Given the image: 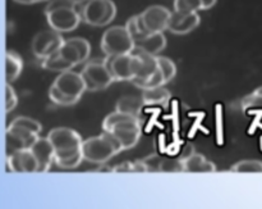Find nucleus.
<instances>
[{"label":"nucleus","instance_id":"f257e3e1","mask_svg":"<svg viewBox=\"0 0 262 209\" xmlns=\"http://www.w3.org/2000/svg\"><path fill=\"white\" fill-rule=\"evenodd\" d=\"M122 150L124 149L120 141L109 131H104L101 135L90 138L82 143L83 159L91 163H106L110 158L117 156Z\"/></svg>","mask_w":262,"mask_h":209},{"label":"nucleus","instance_id":"f03ea898","mask_svg":"<svg viewBox=\"0 0 262 209\" xmlns=\"http://www.w3.org/2000/svg\"><path fill=\"white\" fill-rule=\"evenodd\" d=\"M48 139L55 149V161L72 158L73 156L82 151L81 135L77 131L67 127L54 128L49 132Z\"/></svg>","mask_w":262,"mask_h":209},{"label":"nucleus","instance_id":"7ed1b4c3","mask_svg":"<svg viewBox=\"0 0 262 209\" xmlns=\"http://www.w3.org/2000/svg\"><path fill=\"white\" fill-rule=\"evenodd\" d=\"M101 49L106 55L129 54L135 50V40L125 26H114L102 35Z\"/></svg>","mask_w":262,"mask_h":209},{"label":"nucleus","instance_id":"20e7f679","mask_svg":"<svg viewBox=\"0 0 262 209\" xmlns=\"http://www.w3.org/2000/svg\"><path fill=\"white\" fill-rule=\"evenodd\" d=\"M104 63L115 81H132L140 71L141 58L137 53L106 55Z\"/></svg>","mask_w":262,"mask_h":209},{"label":"nucleus","instance_id":"39448f33","mask_svg":"<svg viewBox=\"0 0 262 209\" xmlns=\"http://www.w3.org/2000/svg\"><path fill=\"white\" fill-rule=\"evenodd\" d=\"M117 14V7L112 0H86L82 13V21L87 25L104 27L107 26Z\"/></svg>","mask_w":262,"mask_h":209},{"label":"nucleus","instance_id":"423d86ee","mask_svg":"<svg viewBox=\"0 0 262 209\" xmlns=\"http://www.w3.org/2000/svg\"><path fill=\"white\" fill-rule=\"evenodd\" d=\"M82 76H83L86 90H89V91L104 90L113 81H115L107 67L105 66L104 61L89 62L82 69Z\"/></svg>","mask_w":262,"mask_h":209},{"label":"nucleus","instance_id":"0eeeda50","mask_svg":"<svg viewBox=\"0 0 262 209\" xmlns=\"http://www.w3.org/2000/svg\"><path fill=\"white\" fill-rule=\"evenodd\" d=\"M64 41L66 40L60 35V32L53 30V28L51 30L41 31V32H38L33 37L32 51L36 58L42 61V59L58 53L59 49L63 46Z\"/></svg>","mask_w":262,"mask_h":209},{"label":"nucleus","instance_id":"6e6552de","mask_svg":"<svg viewBox=\"0 0 262 209\" xmlns=\"http://www.w3.org/2000/svg\"><path fill=\"white\" fill-rule=\"evenodd\" d=\"M118 140L122 144L123 149H130L138 143L141 136V123L138 117L127 118L124 121H120L117 125L113 126L109 130Z\"/></svg>","mask_w":262,"mask_h":209},{"label":"nucleus","instance_id":"1a4fd4ad","mask_svg":"<svg viewBox=\"0 0 262 209\" xmlns=\"http://www.w3.org/2000/svg\"><path fill=\"white\" fill-rule=\"evenodd\" d=\"M49 26L58 32H69L78 27L81 17L74 8H60L45 13Z\"/></svg>","mask_w":262,"mask_h":209},{"label":"nucleus","instance_id":"9d476101","mask_svg":"<svg viewBox=\"0 0 262 209\" xmlns=\"http://www.w3.org/2000/svg\"><path fill=\"white\" fill-rule=\"evenodd\" d=\"M90 51H91V46L86 39L72 37L64 41L58 54L76 67L77 64L82 63L89 58Z\"/></svg>","mask_w":262,"mask_h":209},{"label":"nucleus","instance_id":"9b49d317","mask_svg":"<svg viewBox=\"0 0 262 209\" xmlns=\"http://www.w3.org/2000/svg\"><path fill=\"white\" fill-rule=\"evenodd\" d=\"M171 12L161 5H152L141 13L146 30L150 33L164 32L168 30L169 20H170Z\"/></svg>","mask_w":262,"mask_h":209},{"label":"nucleus","instance_id":"f8f14e48","mask_svg":"<svg viewBox=\"0 0 262 209\" xmlns=\"http://www.w3.org/2000/svg\"><path fill=\"white\" fill-rule=\"evenodd\" d=\"M63 94L68 95V97L76 98V99H81L83 92L86 91V85H84V80L82 73H77L74 71H66L61 72L54 84Z\"/></svg>","mask_w":262,"mask_h":209},{"label":"nucleus","instance_id":"ddd939ff","mask_svg":"<svg viewBox=\"0 0 262 209\" xmlns=\"http://www.w3.org/2000/svg\"><path fill=\"white\" fill-rule=\"evenodd\" d=\"M7 169L15 174L38 172V163L31 149L15 151L7 156Z\"/></svg>","mask_w":262,"mask_h":209},{"label":"nucleus","instance_id":"4468645a","mask_svg":"<svg viewBox=\"0 0 262 209\" xmlns=\"http://www.w3.org/2000/svg\"><path fill=\"white\" fill-rule=\"evenodd\" d=\"M200 15L197 12L193 13H181L174 10L169 20L168 30L177 35H184L193 31L200 25Z\"/></svg>","mask_w":262,"mask_h":209},{"label":"nucleus","instance_id":"2eb2a0df","mask_svg":"<svg viewBox=\"0 0 262 209\" xmlns=\"http://www.w3.org/2000/svg\"><path fill=\"white\" fill-rule=\"evenodd\" d=\"M31 151L38 163V172H48L55 161V149L48 138H38L32 145Z\"/></svg>","mask_w":262,"mask_h":209},{"label":"nucleus","instance_id":"dca6fc26","mask_svg":"<svg viewBox=\"0 0 262 209\" xmlns=\"http://www.w3.org/2000/svg\"><path fill=\"white\" fill-rule=\"evenodd\" d=\"M166 46V37L163 32L148 33L145 37L135 43V50L145 51L147 54L158 55Z\"/></svg>","mask_w":262,"mask_h":209},{"label":"nucleus","instance_id":"f3484780","mask_svg":"<svg viewBox=\"0 0 262 209\" xmlns=\"http://www.w3.org/2000/svg\"><path fill=\"white\" fill-rule=\"evenodd\" d=\"M186 172H215L216 166L201 154L193 153L183 161Z\"/></svg>","mask_w":262,"mask_h":209},{"label":"nucleus","instance_id":"a211bd4d","mask_svg":"<svg viewBox=\"0 0 262 209\" xmlns=\"http://www.w3.org/2000/svg\"><path fill=\"white\" fill-rule=\"evenodd\" d=\"M142 100L145 105H163L164 108H168L170 92L163 86L143 90Z\"/></svg>","mask_w":262,"mask_h":209},{"label":"nucleus","instance_id":"6ab92c4d","mask_svg":"<svg viewBox=\"0 0 262 209\" xmlns=\"http://www.w3.org/2000/svg\"><path fill=\"white\" fill-rule=\"evenodd\" d=\"M143 105L145 104H143L142 98L127 95V97H123L118 100L115 110H118L120 113H125V115L138 117L141 115V112H142Z\"/></svg>","mask_w":262,"mask_h":209},{"label":"nucleus","instance_id":"aec40b11","mask_svg":"<svg viewBox=\"0 0 262 209\" xmlns=\"http://www.w3.org/2000/svg\"><path fill=\"white\" fill-rule=\"evenodd\" d=\"M137 54L141 58V67L140 71H138V74L135 79H148V77L154 76L160 69L159 68L158 56L140 50H137Z\"/></svg>","mask_w":262,"mask_h":209},{"label":"nucleus","instance_id":"412c9836","mask_svg":"<svg viewBox=\"0 0 262 209\" xmlns=\"http://www.w3.org/2000/svg\"><path fill=\"white\" fill-rule=\"evenodd\" d=\"M23 68L22 58L14 51H7L5 55V80L7 82H12L17 80Z\"/></svg>","mask_w":262,"mask_h":209},{"label":"nucleus","instance_id":"4be33fe9","mask_svg":"<svg viewBox=\"0 0 262 209\" xmlns=\"http://www.w3.org/2000/svg\"><path fill=\"white\" fill-rule=\"evenodd\" d=\"M41 67H42L43 69H48V71L60 72V73L61 72L71 71V69L74 68L73 64L69 63V62L66 61L64 58H61L58 53L42 59V62H41Z\"/></svg>","mask_w":262,"mask_h":209},{"label":"nucleus","instance_id":"5701e85b","mask_svg":"<svg viewBox=\"0 0 262 209\" xmlns=\"http://www.w3.org/2000/svg\"><path fill=\"white\" fill-rule=\"evenodd\" d=\"M125 27H127L128 32L130 33V36L133 37L135 43L150 33L146 30V26L145 23H143L141 14L133 15L132 18H129V20L127 21V23H125Z\"/></svg>","mask_w":262,"mask_h":209},{"label":"nucleus","instance_id":"b1692460","mask_svg":"<svg viewBox=\"0 0 262 209\" xmlns=\"http://www.w3.org/2000/svg\"><path fill=\"white\" fill-rule=\"evenodd\" d=\"M132 84L135 86H137L138 89H142V90H147V89H154V87H159V86H163L165 85L164 82V76H163V72L159 69L154 76L148 77V79H133L132 80Z\"/></svg>","mask_w":262,"mask_h":209},{"label":"nucleus","instance_id":"393cba45","mask_svg":"<svg viewBox=\"0 0 262 209\" xmlns=\"http://www.w3.org/2000/svg\"><path fill=\"white\" fill-rule=\"evenodd\" d=\"M49 98H50V100L53 103H55L58 105H63V107L73 105L78 102V99H76V98H72L63 94L55 85H51V87L49 89Z\"/></svg>","mask_w":262,"mask_h":209},{"label":"nucleus","instance_id":"a878e982","mask_svg":"<svg viewBox=\"0 0 262 209\" xmlns=\"http://www.w3.org/2000/svg\"><path fill=\"white\" fill-rule=\"evenodd\" d=\"M158 62H159V68L160 71L163 72L164 76V82L168 84L170 80H173L176 77L177 73V67L174 64V62L171 59L166 58V56H158Z\"/></svg>","mask_w":262,"mask_h":209},{"label":"nucleus","instance_id":"bb28decb","mask_svg":"<svg viewBox=\"0 0 262 209\" xmlns=\"http://www.w3.org/2000/svg\"><path fill=\"white\" fill-rule=\"evenodd\" d=\"M201 9V0H174V10L176 12L193 13Z\"/></svg>","mask_w":262,"mask_h":209},{"label":"nucleus","instance_id":"cd10ccee","mask_svg":"<svg viewBox=\"0 0 262 209\" xmlns=\"http://www.w3.org/2000/svg\"><path fill=\"white\" fill-rule=\"evenodd\" d=\"M234 172H250V174H262L261 161H242L232 167Z\"/></svg>","mask_w":262,"mask_h":209},{"label":"nucleus","instance_id":"c85d7f7f","mask_svg":"<svg viewBox=\"0 0 262 209\" xmlns=\"http://www.w3.org/2000/svg\"><path fill=\"white\" fill-rule=\"evenodd\" d=\"M12 123L13 125L20 126V127H25L27 128V130L33 131V132L36 134H40L41 130H42V126H41L37 121L32 120V118L30 117H23V116L22 117L14 118V120L12 121Z\"/></svg>","mask_w":262,"mask_h":209},{"label":"nucleus","instance_id":"c756f323","mask_svg":"<svg viewBox=\"0 0 262 209\" xmlns=\"http://www.w3.org/2000/svg\"><path fill=\"white\" fill-rule=\"evenodd\" d=\"M160 172H186L183 161L181 159H163L160 164Z\"/></svg>","mask_w":262,"mask_h":209},{"label":"nucleus","instance_id":"7c9ffc66","mask_svg":"<svg viewBox=\"0 0 262 209\" xmlns=\"http://www.w3.org/2000/svg\"><path fill=\"white\" fill-rule=\"evenodd\" d=\"M18 104V98L17 94L14 92L13 87L10 86L9 82H7L5 85V112L9 113L17 107Z\"/></svg>","mask_w":262,"mask_h":209},{"label":"nucleus","instance_id":"2f4dec72","mask_svg":"<svg viewBox=\"0 0 262 209\" xmlns=\"http://www.w3.org/2000/svg\"><path fill=\"white\" fill-rule=\"evenodd\" d=\"M163 158H161L159 154H151V156L146 157L142 159V162L145 163L147 172H160V164Z\"/></svg>","mask_w":262,"mask_h":209},{"label":"nucleus","instance_id":"473e14b6","mask_svg":"<svg viewBox=\"0 0 262 209\" xmlns=\"http://www.w3.org/2000/svg\"><path fill=\"white\" fill-rule=\"evenodd\" d=\"M83 161V154L82 151H79L78 154L73 156L72 158L68 159H63V161H56V166H59L60 168H67V169H71V168H76L81 164V162Z\"/></svg>","mask_w":262,"mask_h":209},{"label":"nucleus","instance_id":"72a5a7b5","mask_svg":"<svg viewBox=\"0 0 262 209\" xmlns=\"http://www.w3.org/2000/svg\"><path fill=\"white\" fill-rule=\"evenodd\" d=\"M253 107L262 108V95L257 94V92L255 91H253L251 95H247L246 98H243L242 100L243 109H247V108H253Z\"/></svg>","mask_w":262,"mask_h":209},{"label":"nucleus","instance_id":"f704fd0d","mask_svg":"<svg viewBox=\"0 0 262 209\" xmlns=\"http://www.w3.org/2000/svg\"><path fill=\"white\" fill-rule=\"evenodd\" d=\"M77 0H51L45 8V13L51 12V10L60 9V8H74Z\"/></svg>","mask_w":262,"mask_h":209},{"label":"nucleus","instance_id":"c9c22d12","mask_svg":"<svg viewBox=\"0 0 262 209\" xmlns=\"http://www.w3.org/2000/svg\"><path fill=\"white\" fill-rule=\"evenodd\" d=\"M193 153H194L193 146H192L191 144H187V145L182 149L181 153H179V159H181V161H184V159L188 158V157L192 156Z\"/></svg>","mask_w":262,"mask_h":209},{"label":"nucleus","instance_id":"e433bc0d","mask_svg":"<svg viewBox=\"0 0 262 209\" xmlns=\"http://www.w3.org/2000/svg\"><path fill=\"white\" fill-rule=\"evenodd\" d=\"M202 3V9H210V8L214 7L216 4V0H201Z\"/></svg>","mask_w":262,"mask_h":209},{"label":"nucleus","instance_id":"4c0bfd02","mask_svg":"<svg viewBox=\"0 0 262 209\" xmlns=\"http://www.w3.org/2000/svg\"><path fill=\"white\" fill-rule=\"evenodd\" d=\"M14 2L19 3V4H25V5L30 4V0H14Z\"/></svg>","mask_w":262,"mask_h":209},{"label":"nucleus","instance_id":"58836bf2","mask_svg":"<svg viewBox=\"0 0 262 209\" xmlns=\"http://www.w3.org/2000/svg\"><path fill=\"white\" fill-rule=\"evenodd\" d=\"M255 92H257V94L262 95V86H261V87H258V89H256V90H255Z\"/></svg>","mask_w":262,"mask_h":209}]
</instances>
